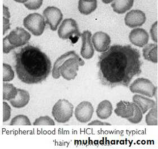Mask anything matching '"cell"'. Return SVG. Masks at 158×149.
<instances>
[{"label": "cell", "instance_id": "6da1fadb", "mask_svg": "<svg viewBox=\"0 0 158 149\" xmlns=\"http://www.w3.org/2000/svg\"><path fill=\"white\" fill-rule=\"evenodd\" d=\"M139 50L131 45L114 44L100 55L98 63L100 83L110 88L128 87L134 77L142 72Z\"/></svg>", "mask_w": 158, "mask_h": 149}, {"label": "cell", "instance_id": "9c48e42d", "mask_svg": "<svg viewBox=\"0 0 158 149\" xmlns=\"http://www.w3.org/2000/svg\"><path fill=\"white\" fill-rule=\"evenodd\" d=\"M10 43L14 48H20L28 43L31 35L22 27H16L6 35Z\"/></svg>", "mask_w": 158, "mask_h": 149}, {"label": "cell", "instance_id": "83f0119b", "mask_svg": "<svg viewBox=\"0 0 158 149\" xmlns=\"http://www.w3.org/2000/svg\"><path fill=\"white\" fill-rule=\"evenodd\" d=\"M11 109L6 102H3V122L9 121L11 117Z\"/></svg>", "mask_w": 158, "mask_h": 149}, {"label": "cell", "instance_id": "d6986e66", "mask_svg": "<svg viewBox=\"0 0 158 149\" xmlns=\"http://www.w3.org/2000/svg\"><path fill=\"white\" fill-rule=\"evenodd\" d=\"M113 106L109 100H104L99 103L96 109L97 116L100 119L105 120L110 117L113 113Z\"/></svg>", "mask_w": 158, "mask_h": 149}, {"label": "cell", "instance_id": "277c9868", "mask_svg": "<svg viewBox=\"0 0 158 149\" xmlns=\"http://www.w3.org/2000/svg\"><path fill=\"white\" fill-rule=\"evenodd\" d=\"M114 112L117 116L127 119L131 123H139L143 118L142 111L134 102L120 101Z\"/></svg>", "mask_w": 158, "mask_h": 149}, {"label": "cell", "instance_id": "484cf974", "mask_svg": "<svg viewBox=\"0 0 158 149\" xmlns=\"http://www.w3.org/2000/svg\"><path fill=\"white\" fill-rule=\"evenodd\" d=\"M34 126L39 125H48V126H54L55 125V122L52 119H51L48 116H44L37 118L33 122Z\"/></svg>", "mask_w": 158, "mask_h": 149}, {"label": "cell", "instance_id": "f1b7e54d", "mask_svg": "<svg viewBox=\"0 0 158 149\" xmlns=\"http://www.w3.org/2000/svg\"><path fill=\"white\" fill-rule=\"evenodd\" d=\"M158 21L155 22L152 26V28L150 29V35L152 37V40L155 42L156 43H157L158 42Z\"/></svg>", "mask_w": 158, "mask_h": 149}, {"label": "cell", "instance_id": "7c38bea8", "mask_svg": "<svg viewBox=\"0 0 158 149\" xmlns=\"http://www.w3.org/2000/svg\"><path fill=\"white\" fill-rule=\"evenodd\" d=\"M91 40L94 48L98 52H105L110 48V37L105 32H96L92 36Z\"/></svg>", "mask_w": 158, "mask_h": 149}, {"label": "cell", "instance_id": "ac0fdd59", "mask_svg": "<svg viewBox=\"0 0 158 149\" xmlns=\"http://www.w3.org/2000/svg\"><path fill=\"white\" fill-rule=\"evenodd\" d=\"M158 44L150 43L146 45L142 50V55L146 60L158 63Z\"/></svg>", "mask_w": 158, "mask_h": 149}, {"label": "cell", "instance_id": "e0dca14e", "mask_svg": "<svg viewBox=\"0 0 158 149\" xmlns=\"http://www.w3.org/2000/svg\"><path fill=\"white\" fill-rule=\"evenodd\" d=\"M30 100V95L29 92L22 89H18V95L16 97L10 101V104L14 108L17 109L25 107Z\"/></svg>", "mask_w": 158, "mask_h": 149}, {"label": "cell", "instance_id": "ffe728a7", "mask_svg": "<svg viewBox=\"0 0 158 149\" xmlns=\"http://www.w3.org/2000/svg\"><path fill=\"white\" fill-rule=\"evenodd\" d=\"M133 3V0H116L111 3V7L114 12L123 14L132 7Z\"/></svg>", "mask_w": 158, "mask_h": 149}, {"label": "cell", "instance_id": "8fae6325", "mask_svg": "<svg viewBox=\"0 0 158 149\" xmlns=\"http://www.w3.org/2000/svg\"><path fill=\"white\" fill-rule=\"evenodd\" d=\"M94 112V107L91 102L82 101L76 107L74 115L78 122L82 123H86L91 120Z\"/></svg>", "mask_w": 158, "mask_h": 149}, {"label": "cell", "instance_id": "3957f363", "mask_svg": "<svg viewBox=\"0 0 158 149\" xmlns=\"http://www.w3.org/2000/svg\"><path fill=\"white\" fill-rule=\"evenodd\" d=\"M85 63L74 51H68L60 56L55 61L52 72V76L57 79L61 76L67 81L73 80L77 76L79 67Z\"/></svg>", "mask_w": 158, "mask_h": 149}, {"label": "cell", "instance_id": "603a6c76", "mask_svg": "<svg viewBox=\"0 0 158 149\" xmlns=\"http://www.w3.org/2000/svg\"><path fill=\"white\" fill-rule=\"evenodd\" d=\"M158 107L156 105L155 107L150 109L146 115V123L148 126H158Z\"/></svg>", "mask_w": 158, "mask_h": 149}, {"label": "cell", "instance_id": "30bf717a", "mask_svg": "<svg viewBox=\"0 0 158 149\" xmlns=\"http://www.w3.org/2000/svg\"><path fill=\"white\" fill-rule=\"evenodd\" d=\"M43 16L46 19V23L50 27L51 30L55 31L63 18V14L56 7L48 6L44 10Z\"/></svg>", "mask_w": 158, "mask_h": 149}, {"label": "cell", "instance_id": "44dd1931", "mask_svg": "<svg viewBox=\"0 0 158 149\" xmlns=\"http://www.w3.org/2000/svg\"><path fill=\"white\" fill-rule=\"evenodd\" d=\"M98 7L96 0H80L78 1V10L81 14L87 15L93 13Z\"/></svg>", "mask_w": 158, "mask_h": 149}, {"label": "cell", "instance_id": "4dcf8cb0", "mask_svg": "<svg viewBox=\"0 0 158 149\" xmlns=\"http://www.w3.org/2000/svg\"><path fill=\"white\" fill-rule=\"evenodd\" d=\"M10 19L3 17V35H4L6 32L10 29Z\"/></svg>", "mask_w": 158, "mask_h": 149}, {"label": "cell", "instance_id": "8992f818", "mask_svg": "<svg viewBox=\"0 0 158 149\" xmlns=\"http://www.w3.org/2000/svg\"><path fill=\"white\" fill-rule=\"evenodd\" d=\"M46 24L44 17L38 13L30 14L23 20L24 27L35 36H40L44 33Z\"/></svg>", "mask_w": 158, "mask_h": 149}, {"label": "cell", "instance_id": "4fadbf2b", "mask_svg": "<svg viewBox=\"0 0 158 149\" xmlns=\"http://www.w3.org/2000/svg\"><path fill=\"white\" fill-rule=\"evenodd\" d=\"M146 20L145 14L139 10L130 11L124 18L125 24L131 28L141 27L145 23Z\"/></svg>", "mask_w": 158, "mask_h": 149}, {"label": "cell", "instance_id": "d4e9b609", "mask_svg": "<svg viewBox=\"0 0 158 149\" xmlns=\"http://www.w3.org/2000/svg\"><path fill=\"white\" fill-rule=\"evenodd\" d=\"M11 126L23 125V126H31V123L28 118L24 115H18L13 118L10 123Z\"/></svg>", "mask_w": 158, "mask_h": 149}, {"label": "cell", "instance_id": "9a60e30c", "mask_svg": "<svg viewBox=\"0 0 158 149\" xmlns=\"http://www.w3.org/2000/svg\"><path fill=\"white\" fill-rule=\"evenodd\" d=\"M129 39L131 43L139 48H143L148 43L149 35L144 29H133L129 35Z\"/></svg>", "mask_w": 158, "mask_h": 149}, {"label": "cell", "instance_id": "7a4b0ae2", "mask_svg": "<svg viewBox=\"0 0 158 149\" xmlns=\"http://www.w3.org/2000/svg\"><path fill=\"white\" fill-rule=\"evenodd\" d=\"M15 69L22 82L38 84L45 81L51 70V62L47 55L35 46L27 45L14 52Z\"/></svg>", "mask_w": 158, "mask_h": 149}, {"label": "cell", "instance_id": "7402d4cb", "mask_svg": "<svg viewBox=\"0 0 158 149\" xmlns=\"http://www.w3.org/2000/svg\"><path fill=\"white\" fill-rule=\"evenodd\" d=\"M18 95V89L11 83H3V100L10 101L16 97Z\"/></svg>", "mask_w": 158, "mask_h": 149}, {"label": "cell", "instance_id": "f546056e", "mask_svg": "<svg viewBox=\"0 0 158 149\" xmlns=\"http://www.w3.org/2000/svg\"><path fill=\"white\" fill-rule=\"evenodd\" d=\"M14 48L10 43L6 36L3 39V52L4 54H9Z\"/></svg>", "mask_w": 158, "mask_h": 149}, {"label": "cell", "instance_id": "52a82bcc", "mask_svg": "<svg viewBox=\"0 0 158 149\" xmlns=\"http://www.w3.org/2000/svg\"><path fill=\"white\" fill-rule=\"evenodd\" d=\"M158 87L148 79L139 78L133 81L130 86V91L132 93L146 96L149 97L155 96Z\"/></svg>", "mask_w": 158, "mask_h": 149}, {"label": "cell", "instance_id": "4316f807", "mask_svg": "<svg viewBox=\"0 0 158 149\" xmlns=\"http://www.w3.org/2000/svg\"><path fill=\"white\" fill-rule=\"evenodd\" d=\"M43 3L42 0H30L27 1V2L24 3L25 7L31 10H37L39 9Z\"/></svg>", "mask_w": 158, "mask_h": 149}, {"label": "cell", "instance_id": "cb8c5ba5", "mask_svg": "<svg viewBox=\"0 0 158 149\" xmlns=\"http://www.w3.org/2000/svg\"><path fill=\"white\" fill-rule=\"evenodd\" d=\"M15 77V73L12 67L7 64H3V82H10L13 81Z\"/></svg>", "mask_w": 158, "mask_h": 149}, {"label": "cell", "instance_id": "5bb4252c", "mask_svg": "<svg viewBox=\"0 0 158 149\" xmlns=\"http://www.w3.org/2000/svg\"><path fill=\"white\" fill-rule=\"evenodd\" d=\"M91 38V32L89 31H85L81 34L82 47L81 49V55L85 59H91L95 54Z\"/></svg>", "mask_w": 158, "mask_h": 149}, {"label": "cell", "instance_id": "1f68e13d", "mask_svg": "<svg viewBox=\"0 0 158 149\" xmlns=\"http://www.w3.org/2000/svg\"><path fill=\"white\" fill-rule=\"evenodd\" d=\"M89 126H104V125H108V126H110L111 125L110 123H106V122H102L101 121H98V120H95L94 121H92L91 122L89 123Z\"/></svg>", "mask_w": 158, "mask_h": 149}, {"label": "cell", "instance_id": "ba28073f", "mask_svg": "<svg viewBox=\"0 0 158 149\" xmlns=\"http://www.w3.org/2000/svg\"><path fill=\"white\" fill-rule=\"evenodd\" d=\"M57 33L59 37L63 39L81 37L77 23L74 19L71 18L64 20L59 28Z\"/></svg>", "mask_w": 158, "mask_h": 149}, {"label": "cell", "instance_id": "5b68a950", "mask_svg": "<svg viewBox=\"0 0 158 149\" xmlns=\"http://www.w3.org/2000/svg\"><path fill=\"white\" fill-rule=\"evenodd\" d=\"M73 110V105L68 100L60 99L53 106L52 114L57 122L65 123L72 117Z\"/></svg>", "mask_w": 158, "mask_h": 149}, {"label": "cell", "instance_id": "2e32d148", "mask_svg": "<svg viewBox=\"0 0 158 149\" xmlns=\"http://www.w3.org/2000/svg\"><path fill=\"white\" fill-rule=\"evenodd\" d=\"M133 102L138 106L142 111V114H145L149 109L155 107L157 104L150 98H147L142 95L136 94L133 96Z\"/></svg>", "mask_w": 158, "mask_h": 149}, {"label": "cell", "instance_id": "d6a6232c", "mask_svg": "<svg viewBox=\"0 0 158 149\" xmlns=\"http://www.w3.org/2000/svg\"><path fill=\"white\" fill-rule=\"evenodd\" d=\"M10 16L11 15L9 10V8L5 6V5H3V17L7 19H10Z\"/></svg>", "mask_w": 158, "mask_h": 149}]
</instances>
